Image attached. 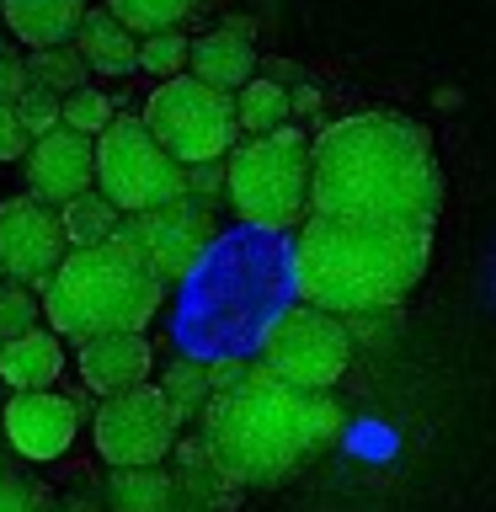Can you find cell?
<instances>
[{
	"label": "cell",
	"mask_w": 496,
	"mask_h": 512,
	"mask_svg": "<svg viewBox=\"0 0 496 512\" xmlns=\"http://www.w3.org/2000/svg\"><path fill=\"white\" fill-rule=\"evenodd\" d=\"M443 166L416 118L352 112L315 134V187L304 224L331 230H438Z\"/></svg>",
	"instance_id": "cell-1"
},
{
	"label": "cell",
	"mask_w": 496,
	"mask_h": 512,
	"mask_svg": "<svg viewBox=\"0 0 496 512\" xmlns=\"http://www.w3.org/2000/svg\"><path fill=\"white\" fill-rule=\"evenodd\" d=\"M203 438L240 486H278L310 454H320L315 390H299L262 363L246 384L208 400Z\"/></svg>",
	"instance_id": "cell-2"
},
{
	"label": "cell",
	"mask_w": 496,
	"mask_h": 512,
	"mask_svg": "<svg viewBox=\"0 0 496 512\" xmlns=\"http://www.w3.org/2000/svg\"><path fill=\"white\" fill-rule=\"evenodd\" d=\"M38 294L48 326L64 342H86L102 331H150L166 304V278L128 235H112L102 246H75Z\"/></svg>",
	"instance_id": "cell-3"
},
{
	"label": "cell",
	"mask_w": 496,
	"mask_h": 512,
	"mask_svg": "<svg viewBox=\"0 0 496 512\" xmlns=\"http://www.w3.org/2000/svg\"><path fill=\"white\" fill-rule=\"evenodd\" d=\"M230 182V214L251 230H294L310 214V187H315V139H304L294 123L272 134L240 139L224 160Z\"/></svg>",
	"instance_id": "cell-4"
},
{
	"label": "cell",
	"mask_w": 496,
	"mask_h": 512,
	"mask_svg": "<svg viewBox=\"0 0 496 512\" xmlns=\"http://www.w3.org/2000/svg\"><path fill=\"white\" fill-rule=\"evenodd\" d=\"M96 187L123 214H144V208H166L187 198V166L155 139L144 112H118L96 134Z\"/></svg>",
	"instance_id": "cell-5"
},
{
	"label": "cell",
	"mask_w": 496,
	"mask_h": 512,
	"mask_svg": "<svg viewBox=\"0 0 496 512\" xmlns=\"http://www.w3.org/2000/svg\"><path fill=\"white\" fill-rule=\"evenodd\" d=\"M144 123L155 128V139L182 160V166H214L230 160L240 144V112L235 96L208 86L198 75H171L155 80V91L144 96Z\"/></svg>",
	"instance_id": "cell-6"
},
{
	"label": "cell",
	"mask_w": 496,
	"mask_h": 512,
	"mask_svg": "<svg viewBox=\"0 0 496 512\" xmlns=\"http://www.w3.org/2000/svg\"><path fill=\"white\" fill-rule=\"evenodd\" d=\"M352 342L358 336H352L347 315L299 304V310H283L262 331V363L278 379L299 384V390H331L352 363Z\"/></svg>",
	"instance_id": "cell-7"
},
{
	"label": "cell",
	"mask_w": 496,
	"mask_h": 512,
	"mask_svg": "<svg viewBox=\"0 0 496 512\" xmlns=\"http://www.w3.org/2000/svg\"><path fill=\"white\" fill-rule=\"evenodd\" d=\"M176 432H182V416H176L160 384H134L123 395H102V406L91 416V443L112 470L166 464L176 454Z\"/></svg>",
	"instance_id": "cell-8"
},
{
	"label": "cell",
	"mask_w": 496,
	"mask_h": 512,
	"mask_svg": "<svg viewBox=\"0 0 496 512\" xmlns=\"http://www.w3.org/2000/svg\"><path fill=\"white\" fill-rule=\"evenodd\" d=\"M123 235L144 251V262H150L160 278L176 283V278H192V272H198V262L208 256V246H214V235H219V224H214V208L187 192V198H176L166 208L128 214Z\"/></svg>",
	"instance_id": "cell-9"
},
{
	"label": "cell",
	"mask_w": 496,
	"mask_h": 512,
	"mask_svg": "<svg viewBox=\"0 0 496 512\" xmlns=\"http://www.w3.org/2000/svg\"><path fill=\"white\" fill-rule=\"evenodd\" d=\"M64 256H70V235H64L54 203H43L38 192L0 203V267H6V278L43 288Z\"/></svg>",
	"instance_id": "cell-10"
},
{
	"label": "cell",
	"mask_w": 496,
	"mask_h": 512,
	"mask_svg": "<svg viewBox=\"0 0 496 512\" xmlns=\"http://www.w3.org/2000/svg\"><path fill=\"white\" fill-rule=\"evenodd\" d=\"M0 438L16 459L54 464L80 438V406L64 390H22L0 406Z\"/></svg>",
	"instance_id": "cell-11"
},
{
	"label": "cell",
	"mask_w": 496,
	"mask_h": 512,
	"mask_svg": "<svg viewBox=\"0 0 496 512\" xmlns=\"http://www.w3.org/2000/svg\"><path fill=\"white\" fill-rule=\"evenodd\" d=\"M91 187H96V134H80L75 123H54L48 134L32 139L27 192H38L43 203L64 208Z\"/></svg>",
	"instance_id": "cell-12"
},
{
	"label": "cell",
	"mask_w": 496,
	"mask_h": 512,
	"mask_svg": "<svg viewBox=\"0 0 496 512\" xmlns=\"http://www.w3.org/2000/svg\"><path fill=\"white\" fill-rule=\"evenodd\" d=\"M75 368L91 395H123L134 384H150L155 347L144 331H102V336L75 342Z\"/></svg>",
	"instance_id": "cell-13"
},
{
	"label": "cell",
	"mask_w": 496,
	"mask_h": 512,
	"mask_svg": "<svg viewBox=\"0 0 496 512\" xmlns=\"http://www.w3.org/2000/svg\"><path fill=\"white\" fill-rule=\"evenodd\" d=\"M64 336L54 326H32L22 336H11V342H0V384H6L11 395L22 390H54L64 379Z\"/></svg>",
	"instance_id": "cell-14"
},
{
	"label": "cell",
	"mask_w": 496,
	"mask_h": 512,
	"mask_svg": "<svg viewBox=\"0 0 496 512\" xmlns=\"http://www.w3.org/2000/svg\"><path fill=\"white\" fill-rule=\"evenodd\" d=\"M198 80L219 91H240L246 80H256V48H251V27L246 22H224L203 38H192V64H187Z\"/></svg>",
	"instance_id": "cell-15"
},
{
	"label": "cell",
	"mask_w": 496,
	"mask_h": 512,
	"mask_svg": "<svg viewBox=\"0 0 496 512\" xmlns=\"http://www.w3.org/2000/svg\"><path fill=\"white\" fill-rule=\"evenodd\" d=\"M0 16L22 48H59L75 43L86 22V0H0Z\"/></svg>",
	"instance_id": "cell-16"
},
{
	"label": "cell",
	"mask_w": 496,
	"mask_h": 512,
	"mask_svg": "<svg viewBox=\"0 0 496 512\" xmlns=\"http://www.w3.org/2000/svg\"><path fill=\"white\" fill-rule=\"evenodd\" d=\"M75 48L86 54L96 80H128V75H139V32H128L107 6L102 11H86V22H80V32H75Z\"/></svg>",
	"instance_id": "cell-17"
},
{
	"label": "cell",
	"mask_w": 496,
	"mask_h": 512,
	"mask_svg": "<svg viewBox=\"0 0 496 512\" xmlns=\"http://www.w3.org/2000/svg\"><path fill=\"white\" fill-rule=\"evenodd\" d=\"M176 502H182V486L160 464H128V470L107 475V507L112 512H171Z\"/></svg>",
	"instance_id": "cell-18"
},
{
	"label": "cell",
	"mask_w": 496,
	"mask_h": 512,
	"mask_svg": "<svg viewBox=\"0 0 496 512\" xmlns=\"http://www.w3.org/2000/svg\"><path fill=\"white\" fill-rule=\"evenodd\" d=\"M176 459H182V475H176V486H182V502H203V507H224L230 502V491L240 480L219 464V454L203 443H182L176 448Z\"/></svg>",
	"instance_id": "cell-19"
},
{
	"label": "cell",
	"mask_w": 496,
	"mask_h": 512,
	"mask_svg": "<svg viewBox=\"0 0 496 512\" xmlns=\"http://www.w3.org/2000/svg\"><path fill=\"white\" fill-rule=\"evenodd\" d=\"M235 112H240V134H272L294 118V91L272 75H256L235 91Z\"/></svg>",
	"instance_id": "cell-20"
},
{
	"label": "cell",
	"mask_w": 496,
	"mask_h": 512,
	"mask_svg": "<svg viewBox=\"0 0 496 512\" xmlns=\"http://www.w3.org/2000/svg\"><path fill=\"white\" fill-rule=\"evenodd\" d=\"M59 219H64V235H70V251H75V246H102V240L123 235L128 214L107 198L102 187H91V192H80L75 203H64Z\"/></svg>",
	"instance_id": "cell-21"
},
{
	"label": "cell",
	"mask_w": 496,
	"mask_h": 512,
	"mask_svg": "<svg viewBox=\"0 0 496 512\" xmlns=\"http://www.w3.org/2000/svg\"><path fill=\"white\" fill-rule=\"evenodd\" d=\"M160 390H166V400L176 406V416H203L208 400H214V363L203 358H176L166 374H160Z\"/></svg>",
	"instance_id": "cell-22"
},
{
	"label": "cell",
	"mask_w": 496,
	"mask_h": 512,
	"mask_svg": "<svg viewBox=\"0 0 496 512\" xmlns=\"http://www.w3.org/2000/svg\"><path fill=\"white\" fill-rule=\"evenodd\" d=\"M27 64H32V86H43V91H54V96H75L91 80V64H86V54H80L75 43L32 48Z\"/></svg>",
	"instance_id": "cell-23"
},
{
	"label": "cell",
	"mask_w": 496,
	"mask_h": 512,
	"mask_svg": "<svg viewBox=\"0 0 496 512\" xmlns=\"http://www.w3.org/2000/svg\"><path fill=\"white\" fill-rule=\"evenodd\" d=\"M192 6H198V0H107V11L118 16L128 32H139V38L182 27L187 16H192Z\"/></svg>",
	"instance_id": "cell-24"
},
{
	"label": "cell",
	"mask_w": 496,
	"mask_h": 512,
	"mask_svg": "<svg viewBox=\"0 0 496 512\" xmlns=\"http://www.w3.org/2000/svg\"><path fill=\"white\" fill-rule=\"evenodd\" d=\"M187 64H192V38H187L182 27L139 38V70H144V75L171 80V75H187Z\"/></svg>",
	"instance_id": "cell-25"
},
{
	"label": "cell",
	"mask_w": 496,
	"mask_h": 512,
	"mask_svg": "<svg viewBox=\"0 0 496 512\" xmlns=\"http://www.w3.org/2000/svg\"><path fill=\"white\" fill-rule=\"evenodd\" d=\"M43 320V294H32L27 283L6 278L0 283V342H11V336L32 331Z\"/></svg>",
	"instance_id": "cell-26"
},
{
	"label": "cell",
	"mask_w": 496,
	"mask_h": 512,
	"mask_svg": "<svg viewBox=\"0 0 496 512\" xmlns=\"http://www.w3.org/2000/svg\"><path fill=\"white\" fill-rule=\"evenodd\" d=\"M112 118L118 112H112V96H102V86H80L75 96H64V123H75L80 134H102Z\"/></svg>",
	"instance_id": "cell-27"
},
{
	"label": "cell",
	"mask_w": 496,
	"mask_h": 512,
	"mask_svg": "<svg viewBox=\"0 0 496 512\" xmlns=\"http://www.w3.org/2000/svg\"><path fill=\"white\" fill-rule=\"evenodd\" d=\"M32 123L22 118V107L16 102H0V166L6 160H27V150H32Z\"/></svg>",
	"instance_id": "cell-28"
},
{
	"label": "cell",
	"mask_w": 496,
	"mask_h": 512,
	"mask_svg": "<svg viewBox=\"0 0 496 512\" xmlns=\"http://www.w3.org/2000/svg\"><path fill=\"white\" fill-rule=\"evenodd\" d=\"M16 107H22V118L32 123V134H48L54 123H64V107H59V96H54V91H43V86H32V91H27Z\"/></svg>",
	"instance_id": "cell-29"
},
{
	"label": "cell",
	"mask_w": 496,
	"mask_h": 512,
	"mask_svg": "<svg viewBox=\"0 0 496 512\" xmlns=\"http://www.w3.org/2000/svg\"><path fill=\"white\" fill-rule=\"evenodd\" d=\"M187 192L198 203L214 208L219 198H230V182H224V160H214V166H187Z\"/></svg>",
	"instance_id": "cell-30"
},
{
	"label": "cell",
	"mask_w": 496,
	"mask_h": 512,
	"mask_svg": "<svg viewBox=\"0 0 496 512\" xmlns=\"http://www.w3.org/2000/svg\"><path fill=\"white\" fill-rule=\"evenodd\" d=\"M32 91V64L11 48H0V102H22Z\"/></svg>",
	"instance_id": "cell-31"
},
{
	"label": "cell",
	"mask_w": 496,
	"mask_h": 512,
	"mask_svg": "<svg viewBox=\"0 0 496 512\" xmlns=\"http://www.w3.org/2000/svg\"><path fill=\"white\" fill-rule=\"evenodd\" d=\"M0 512H38V496H32V486L22 475L0 470Z\"/></svg>",
	"instance_id": "cell-32"
},
{
	"label": "cell",
	"mask_w": 496,
	"mask_h": 512,
	"mask_svg": "<svg viewBox=\"0 0 496 512\" xmlns=\"http://www.w3.org/2000/svg\"><path fill=\"white\" fill-rule=\"evenodd\" d=\"M294 107H320V91H310V86H299V91H294Z\"/></svg>",
	"instance_id": "cell-33"
},
{
	"label": "cell",
	"mask_w": 496,
	"mask_h": 512,
	"mask_svg": "<svg viewBox=\"0 0 496 512\" xmlns=\"http://www.w3.org/2000/svg\"><path fill=\"white\" fill-rule=\"evenodd\" d=\"M171 512H219V507H203V502H176Z\"/></svg>",
	"instance_id": "cell-34"
},
{
	"label": "cell",
	"mask_w": 496,
	"mask_h": 512,
	"mask_svg": "<svg viewBox=\"0 0 496 512\" xmlns=\"http://www.w3.org/2000/svg\"><path fill=\"white\" fill-rule=\"evenodd\" d=\"M0 283H6V267H0Z\"/></svg>",
	"instance_id": "cell-35"
}]
</instances>
